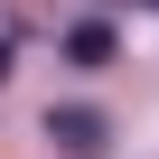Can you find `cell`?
Returning a JSON list of instances; mask_svg holds the SVG:
<instances>
[{"mask_svg":"<svg viewBox=\"0 0 159 159\" xmlns=\"http://www.w3.org/2000/svg\"><path fill=\"white\" fill-rule=\"evenodd\" d=\"M47 140H56L66 159H103V140H112V131H103V112H94V103H56V112H47Z\"/></svg>","mask_w":159,"mask_h":159,"instance_id":"cell-1","label":"cell"},{"mask_svg":"<svg viewBox=\"0 0 159 159\" xmlns=\"http://www.w3.org/2000/svg\"><path fill=\"white\" fill-rule=\"evenodd\" d=\"M66 56H75V66H112V28H103V19L66 28Z\"/></svg>","mask_w":159,"mask_h":159,"instance_id":"cell-2","label":"cell"},{"mask_svg":"<svg viewBox=\"0 0 159 159\" xmlns=\"http://www.w3.org/2000/svg\"><path fill=\"white\" fill-rule=\"evenodd\" d=\"M0 75H10V47H0Z\"/></svg>","mask_w":159,"mask_h":159,"instance_id":"cell-3","label":"cell"},{"mask_svg":"<svg viewBox=\"0 0 159 159\" xmlns=\"http://www.w3.org/2000/svg\"><path fill=\"white\" fill-rule=\"evenodd\" d=\"M150 10H159V0H150Z\"/></svg>","mask_w":159,"mask_h":159,"instance_id":"cell-4","label":"cell"}]
</instances>
